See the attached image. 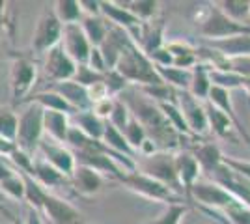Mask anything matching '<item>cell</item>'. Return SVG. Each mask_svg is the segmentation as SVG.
<instances>
[{
    "label": "cell",
    "instance_id": "34",
    "mask_svg": "<svg viewBox=\"0 0 250 224\" xmlns=\"http://www.w3.org/2000/svg\"><path fill=\"white\" fill-rule=\"evenodd\" d=\"M15 131H17V116H15V112L11 108L0 107V137L13 144L15 142Z\"/></svg>",
    "mask_w": 250,
    "mask_h": 224
},
{
    "label": "cell",
    "instance_id": "14",
    "mask_svg": "<svg viewBox=\"0 0 250 224\" xmlns=\"http://www.w3.org/2000/svg\"><path fill=\"white\" fill-rule=\"evenodd\" d=\"M38 148L42 149L43 157H45L43 161H47L52 168H56L65 178H69L73 174L77 163H75V157L71 151H67L63 146H60L54 140H49V139H42Z\"/></svg>",
    "mask_w": 250,
    "mask_h": 224
},
{
    "label": "cell",
    "instance_id": "52",
    "mask_svg": "<svg viewBox=\"0 0 250 224\" xmlns=\"http://www.w3.org/2000/svg\"><path fill=\"white\" fill-rule=\"evenodd\" d=\"M86 224H88V223H86Z\"/></svg>",
    "mask_w": 250,
    "mask_h": 224
},
{
    "label": "cell",
    "instance_id": "2",
    "mask_svg": "<svg viewBox=\"0 0 250 224\" xmlns=\"http://www.w3.org/2000/svg\"><path fill=\"white\" fill-rule=\"evenodd\" d=\"M114 69L127 82H136V84L142 86L165 84L163 79L157 73L155 64L138 49V45L135 41L129 43V47L122 53Z\"/></svg>",
    "mask_w": 250,
    "mask_h": 224
},
{
    "label": "cell",
    "instance_id": "24",
    "mask_svg": "<svg viewBox=\"0 0 250 224\" xmlns=\"http://www.w3.org/2000/svg\"><path fill=\"white\" fill-rule=\"evenodd\" d=\"M79 24H81L84 36H86V40L92 47H99L104 41L108 26H106V21L101 19L99 15H84L83 21Z\"/></svg>",
    "mask_w": 250,
    "mask_h": 224
},
{
    "label": "cell",
    "instance_id": "20",
    "mask_svg": "<svg viewBox=\"0 0 250 224\" xmlns=\"http://www.w3.org/2000/svg\"><path fill=\"white\" fill-rule=\"evenodd\" d=\"M176 170L183 191L188 192L190 187L194 185V182H198L200 174V166L194 159V155L188 153V151H181L179 155H176Z\"/></svg>",
    "mask_w": 250,
    "mask_h": 224
},
{
    "label": "cell",
    "instance_id": "38",
    "mask_svg": "<svg viewBox=\"0 0 250 224\" xmlns=\"http://www.w3.org/2000/svg\"><path fill=\"white\" fill-rule=\"evenodd\" d=\"M103 77L104 73H97L94 69H90L88 65H77V71H75V77L73 81L77 84L84 86V88H92V86L99 84V82H103Z\"/></svg>",
    "mask_w": 250,
    "mask_h": 224
},
{
    "label": "cell",
    "instance_id": "48",
    "mask_svg": "<svg viewBox=\"0 0 250 224\" xmlns=\"http://www.w3.org/2000/svg\"><path fill=\"white\" fill-rule=\"evenodd\" d=\"M101 2H92V0H83L81 2V8L88 11V15H99L101 13Z\"/></svg>",
    "mask_w": 250,
    "mask_h": 224
},
{
    "label": "cell",
    "instance_id": "31",
    "mask_svg": "<svg viewBox=\"0 0 250 224\" xmlns=\"http://www.w3.org/2000/svg\"><path fill=\"white\" fill-rule=\"evenodd\" d=\"M54 15L58 17V21L62 24H73L79 22L81 15H83V8H81V2H75V0H58L54 4Z\"/></svg>",
    "mask_w": 250,
    "mask_h": 224
},
{
    "label": "cell",
    "instance_id": "8",
    "mask_svg": "<svg viewBox=\"0 0 250 224\" xmlns=\"http://www.w3.org/2000/svg\"><path fill=\"white\" fill-rule=\"evenodd\" d=\"M60 45H62L63 51L67 53V56L77 65L88 64V58H90V53H92V45L88 43V40H86V36H84L83 28H81L79 22L63 24Z\"/></svg>",
    "mask_w": 250,
    "mask_h": 224
},
{
    "label": "cell",
    "instance_id": "43",
    "mask_svg": "<svg viewBox=\"0 0 250 224\" xmlns=\"http://www.w3.org/2000/svg\"><path fill=\"white\" fill-rule=\"evenodd\" d=\"M185 211H187V207L183 204H170L163 217H159L157 221L147 224H179V221L185 215Z\"/></svg>",
    "mask_w": 250,
    "mask_h": 224
},
{
    "label": "cell",
    "instance_id": "16",
    "mask_svg": "<svg viewBox=\"0 0 250 224\" xmlns=\"http://www.w3.org/2000/svg\"><path fill=\"white\" fill-rule=\"evenodd\" d=\"M99 8H101V13H104L106 19H110V22H114V26L124 28L129 36L133 32H138V38H140V24H142V21H138L127 8H120L114 2H101Z\"/></svg>",
    "mask_w": 250,
    "mask_h": 224
},
{
    "label": "cell",
    "instance_id": "5",
    "mask_svg": "<svg viewBox=\"0 0 250 224\" xmlns=\"http://www.w3.org/2000/svg\"><path fill=\"white\" fill-rule=\"evenodd\" d=\"M200 32L206 38H209L211 41L213 40H226V38H233V36H250V24H241V22L231 21L217 6H213L208 11V17L202 19V22H200Z\"/></svg>",
    "mask_w": 250,
    "mask_h": 224
},
{
    "label": "cell",
    "instance_id": "12",
    "mask_svg": "<svg viewBox=\"0 0 250 224\" xmlns=\"http://www.w3.org/2000/svg\"><path fill=\"white\" fill-rule=\"evenodd\" d=\"M42 211L47 215L51 224H86L81 211H77L71 204H67L51 192H47L43 198Z\"/></svg>",
    "mask_w": 250,
    "mask_h": 224
},
{
    "label": "cell",
    "instance_id": "49",
    "mask_svg": "<svg viewBox=\"0 0 250 224\" xmlns=\"http://www.w3.org/2000/svg\"><path fill=\"white\" fill-rule=\"evenodd\" d=\"M15 149V146L8 142V140H4L0 137V155H11V151Z\"/></svg>",
    "mask_w": 250,
    "mask_h": 224
},
{
    "label": "cell",
    "instance_id": "39",
    "mask_svg": "<svg viewBox=\"0 0 250 224\" xmlns=\"http://www.w3.org/2000/svg\"><path fill=\"white\" fill-rule=\"evenodd\" d=\"M157 2L153 0H140V2H129V8L127 10L135 15L138 21H149L153 17V13L157 11Z\"/></svg>",
    "mask_w": 250,
    "mask_h": 224
},
{
    "label": "cell",
    "instance_id": "1",
    "mask_svg": "<svg viewBox=\"0 0 250 224\" xmlns=\"http://www.w3.org/2000/svg\"><path fill=\"white\" fill-rule=\"evenodd\" d=\"M122 101L129 110H133L131 112V114H135L133 118L146 131V137L147 135L151 137L149 140L155 144L159 151H172L179 146V140L183 137L172 127V123L165 118V114L161 112V108L157 105H153L151 101H147L144 97L135 96L133 92L125 94Z\"/></svg>",
    "mask_w": 250,
    "mask_h": 224
},
{
    "label": "cell",
    "instance_id": "21",
    "mask_svg": "<svg viewBox=\"0 0 250 224\" xmlns=\"http://www.w3.org/2000/svg\"><path fill=\"white\" fill-rule=\"evenodd\" d=\"M43 133H47L54 142H65L69 133V120L63 112L43 110Z\"/></svg>",
    "mask_w": 250,
    "mask_h": 224
},
{
    "label": "cell",
    "instance_id": "40",
    "mask_svg": "<svg viewBox=\"0 0 250 224\" xmlns=\"http://www.w3.org/2000/svg\"><path fill=\"white\" fill-rule=\"evenodd\" d=\"M0 191L4 192V194H8L11 198H24V183H22V178L19 170L15 176H11L8 180H4V182L0 183Z\"/></svg>",
    "mask_w": 250,
    "mask_h": 224
},
{
    "label": "cell",
    "instance_id": "30",
    "mask_svg": "<svg viewBox=\"0 0 250 224\" xmlns=\"http://www.w3.org/2000/svg\"><path fill=\"white\" fill-rule=\"evenodd\" d=\"M19 174H21L22 183H24V198H26V202L30 204L32 209L42 211L43 198H45V194L49 191H45L42 185L32 178L30 174H24V172H21V170H19Z\"/></svg>",
    "mask_w": 250,
    "mask_h": 224
},
{
    "label": "cell",
    "instance_id": "50",
    "mask_svg": "<svg viewBox=\"0 0 250 224\" xmlns=\"http://www.w3.org/2000/svg\"><path fill=\"white\" fill-rule=\"evenodd\" d=\"M24 224H43L42 223V217H40V211H36V209H28V219H26V223Z\"/></svg>",
    "mask_w": 250,
    "mask_h": 224
},
{
    "label": "cell",
    "instance_id": "9",
    "mask_svg": "<svg viewBox=\"0 0 250 224\" xmlns=\"http://www.w3.org/2000/svg\"><path fill=\"white\" fill-rule=\"evenodd\" d=\"M176 105H179V112L185 120L187 127L190 129V133L196 137V135H202L206 133L208 125V118H206V110L200 105L198 99L188 94V90H179L176 92Z\"/></svg>",
    "mask_w": 250,
    "mask_h": 224
},
{
    "label": "cell",
    "instance_id": "29",
    "mask_svg": "<svg viewBox=\"0 0 250 224\" xmlns=\"http://www.w3.org/2000/svg\"><path fill=\"white\" fill-rule=\"evenodd\" d=\"M28 101L38 103L43 110H54V112H63V114H73V112H77L73 107H69V105L65 103L63 97H60L58 94H54L52 90L43 92V94H38V96H34L32 99H28Z\"/></svg>",
    "mask_w": 250,
    "mask_h": 224
},
{
    "label": "cell",
    "instance_id": "23",
    "mask_svg": "<svg viewBox=\"0 0 250 224\" xmlns=\"http://www.w3.org/2000/svg\"><path fill=\"white\" fill-rule=\"evenodd\" d=\"M32 178L40 183L42 187H60L67 182V178L60 174L56 168H52L47 161H34V168H32Z\"/></svg>",
    "mask_w": 250,
    "mask_h": 224
},
{
    "label": "cell",
    "instance_id": "3",
    "mask_svg": "<svg viewBox=\"0 0 250 224\" xmlns=\"http://www.w3.org/2000/svg\"><path fill=\"white\" fill-rule=\"evenodd\" d=\"M43 137V108L38 103H30V107L17 118L15 131V148L34 159V153L40 146Z\"/></svg>",
    "mask_w": 250,
    "mask_h": 224
},
{
    "label": "cell",
    "instance_id": "19",
    "mask_svg": "<svg viewBox=\"0 0 250 224\" xmlns=\"http://www.w3.org/2000/svg\"><path fill=\"white\" fill-rule=\"evenodd\" d=\"M209 49L217 51L224 58L250 56V36H233V38H226V40H213V41H209Z\"/></svg>",
    "mask_w": 250,
    "mask_h": 224
},
{
    "label": "cell",
    "instance_id": "28",
    "mask_svg": "<svg viewBox=\"0 0 250 224\" xmlns=\"http://www.w3.org/2000/svg\"><path fill=\"white\" fill-rule=\"evenodd\" d=\"M155 69L165 84L176 86L179 90H188L190 79H192V71L190 69H179V67H174V65H170V67L155 65Z\"/></svg>",
    "mask_w": 250,
    "mask_h": 224
},
{
    "label": "cell",
    "instance_id": "36",
    "mask_svg": "<svg viewBox=\"0 0 250 224\" xmlns=\"http://www.w3.org/2000/svg\"><path fill=\"white\" fill-rule=\"evenodd\" d=\"M217 69H220V71H231V73L241 75L245 79H250V56L224 58Z\"/></svg>",
    "mask_w": 250,
    "mask_h": 224
},
{
    "label": "cell",
    "instance_id": "4",
    "mask_svg": "<svg viewBox=\"0 0 250 224\" xmlns=\"http://www.w3.org/2000/svg\"><path fill=\"white\" fill-rule=\"evenodd\" d=\"M138 166H140L142 174L167 185L177 196L183 194V187L179 183L176 170V155L172 151H155L153 155H147L140 161V164H136V170H138Z\"/></svg>",
    "mask_w": 250,
    "mask_h": 224
},
{
    "label": "cell",
    "instance_id": "35",
    "mask_svg": "<svg viewBox=\"0 0 250 224\" xmlns=\"http://www.w3.org/2000/svg\"><path fill=\"white\" fill-rule=\"evenodd\" d=\"M122 135H124V139L127 140V144L133 149H140V146L144 144V140L147 139L146 131L142 129V125H140L133 116L127 122V125H125V129L122 131Z\"/></svg>",
    "mask_w": 250,
    "mask_h": 224
},
{
    "label": "cell",
    "instance_id": "41",
    "mask_svg": "<svg viewBox=\"0 0 250 224\" xmlns=\"http://www.w3.org/2000/svg\"><path fill=\"white\" fill-rule=\"evenodd\" d=\"M224 213L228 215L229 224H250V207L241 202H235L224 209Z\"/></svg>",
    "mask_w": 250,
    "mask_h": 224
},
{
    "label": "cell",
    "instance_id": "33",
    "mask_svg": "<svg viewBox=\"0 0 250 224\" xmlns=\"http://www.w3.org/2000/svg\"><path fill=\"white\" fill-rule=\"evenodd\" d=\"M217 8H219L226 17H229L231 21L247 24V22H243V21L250 15V2H243V0H224V2H219V4H217Z\"/></svg>",
    "mask_w": 250,
    "mask_h": 224
},
{
    "label": "cell",
    "instance_id": "17",
    "mask_svg": "<svg viewBox=\"0 0 250 224\" xmlns=\"http://www.w3.org/2000/svg\"><path fill=\"white\" fill-rule=\"evenodd\" d=\"M208 99H209V103H211L213 107H217L219 110H222V112H224V114H226V116L231 120L233 127L237 129L241 135H243L245 142H249V144H250L249 133H247V129L241 125L239 118H237L235 110H233V105H231V99H229V92H228V90H224V88H219V86H211V90H209V94H208Z\"/></svg>",
    "mask_w": 250,
    "mask_h": 224
},
{
    "label": "cell",
    "instance_id": "45",
    "mask_svg": "<svg viewBox=\"0 0 250 224\" xmlns=\"http://www.w3.org/2000/svg\"><path fill=\"white\" fill-rule=\"evenodd\" d=\"M6 38H11V22L6 17V4L0 2V51L4 49Z\"/></svg>",
    "mask_w": 250,
    "mask_h": 224
},
{
    "label": "cell",
    "instance_id": "18",
    "mask_svg": "<svg viewBox=\"0 0 250 224\" xmlns=\"http://www.w3.org/2000/svg\"><path fill=\"white\" fill-rule=\"evenodd\" d=\"M71 178H73L75 191L79 192V194H83V196H92L95 192H99V189L103 187L101 174L92 170V168H88V166H83V164L75 166Z\"/></svg>",
    "mask_w": 250,
    "mask_h": 224
},
{
    "label": "cell",
    "instance_id": "32",
    "mask_svg": "<svg viewBox=\"0 0 250 224\" xmlns=\"http://www.w3.org/2000/svg\"><path fill=\"white\" fill-rule=\"evenodd\" d=\"M206 118H208V125H211V129L219 135V137H228L229 135V127L233 125L231 120H229L222 110H219L217 107H213L211 103H208L206 107Z\"/></svg>",
    "mask_w": 250,
    "mask_h": 224
},
{
    "label": "cell",
    "instance_id": "10",
    "mask_svg": "<svg viewBox=\"0 0 250 224\" xmlns=\"http://www.w3.org/2000/svg\"><path fill=\"white\" fill-rule=\"evenodd\" d=\"M36 81V65L28 58H17L11 65V99L13 107L24 103V96L30 92Z\"/></svg>",
    "mask_w": 250,
    "mask_h": 224
},
{
    "label": "cell",
    "instance_id": "6",
    "mask_svg": "<svg viewBox=\"0 0 250 224\" xmlns=\"http://www.w3.org/2000/svg\"><path fill=\"white\" fill-rule=\"evenodd\" d=\"M122 183H125L131 191L138 192L146 198H151V200H159V202H167L170 204H179L183 198L177 196L176 192H172L167 185H163L161 182H157L153 178H149L142 172H131V174H125L124 178L120 180Z\"/></svg>",
    "mask_w": 250,
    "mask_h": 224
},
{
    "label": "cell",
    "instance_id": "26",
    "mask_svg": "<svg viewBox=\"0 0 250 224\" xmlns=\"http://www.w3.org/2000/svg\"><path fill=\"white\" fill-rule=\"evenodd\" d=\"M75 122H77V129H81L86 137L94 140L103 139V129H104V120L95 116L92 110H84L75 114Z\"/></svg>",
    "mask_w": 250,
    "mask_h": 224
},
{
    "label": "cell",
    "instance_id": "11",
    "mask_svg": "<svg viewBox=\"0 0 250 224\" xmlns=\"http://www.w3.org/2000/svg\"><path fill=\"white\" fill-rule=\"evenodd\" d=\"M45 58V73L54 82H65V81H73L75 71H77V64L67 56L63 51L62 45L52 47Z\"/></svg>",
    "mask_w": 250,
    "mask_h": 224
},
{
    "label": "cell",
    "instance_id": "44",
    "mask_svg": "<svg viewBox=\"0 0 250 224\" xmlns=\"http://www.w3.org/2000/svg\"><path fill=\"white\" fill-rule=\"evenodd\" d=\"M222 164L228 170L233 172V174H237V176H241V178H245V180L250 182V163L239 159H231V157H222Z\"/></svg>",
    "mask_w": 250,
    "mask_h": 224
},
{
    "label": "cell",
    "instance_id": "15",
    "mask_svg": "<svg viewBox=\"0 0 250 224\" xmlns=\"http://www.w3.org/2000/svg\"><path fill=\"white\" fill-rule=\"evenodd\" d=\"M51 90L54 94H58L60 97L65 99V103L69 107H73L77 112L81 110H92V101L88 96V88L77 84L75 81H65V82H54L51 86Z\"/></svg>",
    "mask_w": 250,
    "mask_h": 224
},
{
    "label": "cell",
    "instance_id": "25",
    "mask_svg": "<svg viewBox=\"0 0 250 224\" xmlns=\"http://www.w3.org/2000/svg\"><path fill=\"white\" fill-rule=\"evenodd\" d=\"M192 155H194V159H196L200 168L209 172V174L215 170L217 166H220L222 157H224L220 153L219 146H215V144H200V146H196Z\"/></svg>",
    "mask_w": 250,
    "mask_h": 224
},
{
    "label": "cell",
    "instance_id": "47",
    "mask_svg": "<svg viewBox=\"0 0 250 224\" xmlns=\"http://www.w3.org/2000/svg\"><path fill=\"white\" fill-rule=\"evenodd\" d=\"M15 174H17V170L4 161V155H0V183L4 182V180H8V178H11V176H15Z\"/></svg>",
    "mask_w": 250,
    "mask_h": 224
},
{
    "label": "cell",
    "instance_id": "37",
    "mask_svg": "<svg viewBox=\"0 0 250 224\" xmlns=\"http://www.w3.org/2000/svg\"><path fill=\"white\" fill-rule=\"evenodd\" d=\"M129 120H131V112H129V108L125 107V103L122 101V99H114V107H112V112H110V116H108L106 122L122 133Z\"/></svg>",
    "mask_w": 250,
    "mask_h": 224
},
{
    "label": "cell",
    "instance_id": "27",
    "mask_svg": "<svg viewBox=\"0 0 250 224\" xmlns=\"http://www.w3.org/2000/svg\"><path fill=\"white\" fill-rule=\"evenodd\" d=\"M101 142H103L108 149L116 151V153H122V155H125V157L135 159V149L127 144V140L124 139V135H122L116 127H112L108 122H104L103 139H101Z\"/></svg>",
    "mask_w": 250,
    "mask_h": 224
},
{
    "label": "cell",
    "instance_id": "46",
    "mask_svg": "<svg viewBox=\"0 0 250 224\" xmlns=\"http://www.w3.org/2000/svg\"><path fill=\"white\" fill-rule=\"evenodd\" d=\"M86 65H88L90 69L97 71V73H101V75L106 73V65H104L103 56H101L97 47H92V53H90V58H88V64Z\"/></svg>",
    "mask_w": 250,
    "mask_h": 224
},
{
    "label": "cell",
    "instance_id": "42",
    "mask_svg": "<svg viewBox=\"0 0 250 224\" xmlns=\"http://www.w3.org/2000/svg\"><path fill=\"white\" fill-rule=\"evenodd\" d=\"M103 84L106 88V92H108V96H112V94L124 92L125 86H127V81L116 69H108L103 77Z\"/></svg>",
    "mask_w": 250,
    "mask_h": 224
},
{
    "label": "cell",
    "instance_id": "51",
    "mask_svg": "<svg viewBox=\"0 0 250 224\" xmlns=\"http://www.w3.org/2000/svg\"><path fill=\"white\" fill-rule=\"evenodd\" d=\"M11 224H24V221H21V219H15V221H13Z\"/></svg>",
    "mask_w": 250,
    "mask_h": 224
},
{
    "label": "cell",
    "instance_id": "22",
    "mask_svg": "<svg viewBox=\"0 0 250 224\" xmlns=\"http://www.w3.org/2000/svg\"><path fill=\"white\" fill-rule=\"evenodd\" d=\"M190 71H192V79H190V86H188V94L198 101L200 99H208V94L211 90V79H209L211 65L198 62Z\"/></svg>",
    "mask_w": 250,
    "mask_h": 224
},
{
    "label": "cell",
    "instance_id": "7",
    "mask_svg": "<svg viewBox=\"0 0 250 224\" xmlns=\"http://www.w3.org/2000/svg\"><path fill=\"white\" fill-rule=\"evenodd\" d=\"M62 28L63 24L58 21V17L54 15L52 10H45L43 15L38 21L36 32L32 38V47L38 54L49 53L52 47L60 45L62 41Z\"/></svg>",
    "mask_w": 250,
    "mask_h": 224
},
{
    "label": "cell",
    "instance_id": "13",
    "mask_svg": "<svg viewBox=\"0 0 250 224\" xmlns=\"http://www.w3.org/2000/svg\"><path fill=\"white\" fill-rule=\"evenodd\" d=\"M188 194H192L200 204L209 205V207H219V209H226L235 202H239L226 189H222L220 185L211 182H194Z\"/></svg>",
    "mask_w": 250,
    "mask_h": 224
}]
</instances>
